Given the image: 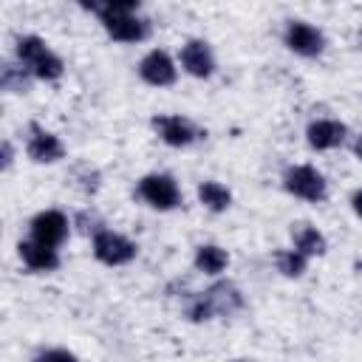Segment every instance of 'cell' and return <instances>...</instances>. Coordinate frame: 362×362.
Here are the masks:
<instances>
[{
    "label": "cell",
    "instance_id": "1",
    "mask_svg": "<svg viewBox=\"0 0 362 362\" xmlns=\"http://www.w3.org/2000/svg\"><path fill=\"white\" fill-rule=\"evenodd\" d=\"M85 8L96 11L105 31L119 42H141L150 34V23L144 17H136L139 3H85Z\"/></svg>",
    "mask_w": 362,
    "mask_h": 362
},
{
    "label": "cell",
    "instance_id": "2",
    "mask_svg": "<svg viewBox=\"0 0 362 362\" xmlns=\"http://www.w3.org/2000/svg\"><path fill=\"white\" fill-rule=\"evenodd\" d=\"M17 59L37 79H57V76H62V59L34 34H25V37L17 40Z\"/></svg>",
    "mask_w": 362,
    "mask_h": 362
},
{
    "label": "cell",
    "instance_id": "3",
    "mask_svg": "<svg viewBox=\"0 0 362 362\" xmlns=\"http://www.w3.org/2000/svg\"><path fill=\"white\" fill-rule=\"evenodd\" d=\"M283 187L303 198V201H311V204H320L325 195H328V184L322 178V173L311 164H297V167H288L286 175H283Z\"/></svg>",
    "mask_w": 362,
    "mask_h": 362
},
{
    "label": "cell",
    "instance_id": "4",
    "mask_svg": "<svg viewBox=\"0 0 362 362\" xmlns=\"http://www.w3.org/2000/svg\"><path fill=\"white\" fill-rule=\"evenodd\" d=\"M139 195L153 206V209H175L181 204V189L178 184L173 181V175L167 173H150L139 181Z\"/></svg>",
    "mask_w": 362,
    "mask_h": 362
},
{
    "label": "cell",
    "instance_id": "5",
    "mask_svg": "<svg viewBox=\"0 0 362 362\" xmlns=\"http://www.w3.org/2000/svg\"><path fill=\"white\" fill-rule=\"evenodd\" d=\"M93 255H96V260H102L107 266H124L136 257V243L119 232L102 229L99 235H93Z\"/></svg>",
    "mask_w": 362,
    "mask_h": 362
},
{
    "label": "cell",
    "instance_id": "6",
    "mask_svg": "<svg viewBox=\"0 0 362 362\" xmlns=\"http://www.w3.org/2000/svg\"><path fill=\"white\" fill-rule=\"evenodd\" d=\"M286 45L300 54V57H317L322 54L325 48V37L320 28H314L311 23H303V20H291L286 25Z\"/></svg>",
    "mask_w": 362,
    "mask_h": 362
},
{
    "label": "cell",
    "instance_id": "7",
    "mask_svg": "<svg viewBox=\"0 0 362 362\" xmlns=\"http://www.w3.org/2000/svg\"><path fill=\"white\" fill-rule=\"evenodd\" d=\"M68 238V218L59 209H45L31 221V240L57 249Z\"/></svg>",
    "mask_w": 362,
    "mask_h": 362
},
{
    "label": "cell",
    "instance_id": "8",
    "mask_svg": "<svg viewBox=\"0 0 362 362\" xmlns=\"http://www.w3.org/2000/svg\"><path fill=\"white\" fill-rule=\"evenodd\" d=\"M153 130L170 147H187V144H192L198 139V127L184 116H156L153 119Z\"/></svg>",
    "mask_w": 362,
    "mask_h": 362
},
{
    "label": "cell",
    "instance_id": "9",
    "mask_svg": "<svg viewBox=\"0 0 362 362\" xmlns=\"http://www.w3.org/2000/svg\"><path fill=\"white\" fill-rule=\"evenodd\" d=\"M139 74L147 85H156V88H164V85H173L178 71H175V62L170 59L167 51L156 48L150 54H144V59L139 62Z\"/></svg>",
    "mask_w": 362,
    "mask_h": 362
},
{
    "label": "cell",
    "instance_id": "10",
    "mask_svg": "<svg viewBox=\"0 0 362 362\" xmlns=\"http://www.w3.org/2000/svg\"><path fill=\"white\" fill-rule=\"evenodd\" d=\"M181 65L189 76H198V79H206L212 76L215 71V57H212V48L206 40H189L184 48H181Z\"/></svg>",
    "mask_w": 362,
    "mask_h": 362
},
{
    "label": "cell",
    "instance_id": "11",
    "mask_svg": "<svg viewBox=\"0 0 362 362\" xmlns=\"http://www.w3.org/2000/svg\"><path fill=\"white\" fill-rule=\"evenodd\" d=\"M345 136H348V127L337 119H317L305 130V139L314 150H334L345 141Z\"/></svg>",
    "mask_w": 362,
    "mask_h": 362
},
{
    "label": "cell",
    "instance_id": "12",
    "mask_svg": "<svg viewBox=\"0 0 362 362\" xmlns=\"http://www.w3.org/2000/svg\"><path fill=\"white\" fill-rule=\"evenodd\" d=\"M31 130H34V136H31L28 144H25V153H28L31 161H37V164H51V161H59V158L65 156V147H62V141H59L54 133L40 130L37 124H34Z\"/></svg>",
    "mask_w": 362,
    "mask_h": 362
},
{
    "label": "cell",
    "instance_id": "13",
    "mask_svg": "<svg viewBox=\"0 0 362 362\" xmlns=\"http://www.w3.org/2000/svg\"><path fill=\"white\" fill-rule=\"evenodd\" d=\"M23 263L31 269V272H54L59 266V255L57 249L45 246V243H37V240H20L17 246Z\"/></svg>",
    "mask_w": 362,
    "mask_h": 362
},
{
    "label": "cell",
    "instance_id": "14",
    "mask_svg": "<svg viewBox=\"0 0 362 362\" xmlns=\"http://www.w3.org/2000/svg\"><path fill=\"white\" fill-rule=\"evenodd\" d=\"M204 297H206V303H209L212 314H235V311L243 305V297H240L238 286H235V283H229V280L209 286V288L204 291Z\"/></svg>",
    "mask_w": 362,
    "mask_h": 362
},
{
    "label": "cell",
    "instance_id": "15",
    "mask_svg": "<svg viewBox=\"0 0 362 362\" xmlns=\"http://www.w3.org/2000/svg\"><path fill=\"white\" fill-rule=\"evenodd\" d=\"M198 198L212 212H223L232 204V192L223 184H218V181H201L198 184Z\"/></svg>",
    "mask_w": 362,
    "mask_h": 362
},
{
    "label": "cell",
    "instance_id": "16",
    "mask_svg": "<svg viewBox=\"0 0 362 362\" xmlns=\"http://www.w3.org/2000/svg\"><path fill=\"white\" fill-rule=\"evenodd\" d=\"M226 263H229V255L215 243H204L195 252V266L201 272H206V274H221L226 269Z\"/></svg>",
    "mask_w": 362,
    "mask_h": 362
},
{
    "label": "cell",
    "instance_id": "17",
    "mask_svg": "<svg viewBox=\"0 0 362 362\" xmlns=\"http://www.w3.org/2000/svg\"><path fill=\"white\" fill-rule=\"evenodd\" d=\"M0 85L3 90H11V93H25L31 88V71L25 65H14V62H3V71H0Z\"/></svg>",
    "mask_w": 362,
    "mask_h": 362
},
{
    "label": "cell",
    "instance_id": "18",
    "mask_svg": "<svg viewBox=\"0 0 362 362\" xmlns=\"http://www.w3.org/2000/svg\"><path fill=\"white\" fill-rule=\"evenodd\" d=\"M294 246H297V252L300 255H322L325 252V238H322V232H317L314 226H308V223H300L297 229H294Z\"/></svg>",
    "mask_w": 362,
    "mask_h": 362
},
{
    "label": "cell",
    "instance_id": "19",
    "mask_svg": "<svg viewBox=\"0 0 362 362\" xmlns=\"http://www.w3.org/2000/svg\"><path fill=\"white\" fill-rule=\"evenodd\" d=\"M277 269L286 277H300L305 272V255H300L297 249H280L277 252Z\"/></svg>",
    "mask_w": 362,
    "mask_h": 362
},
{
    "label": "cell",
    "instance_id": "20",
    "mask_svg": "<svg viewBox=\"0 0 362 362\" xmlns=\"http://www.w3.org/2000/svg\"><path fill=\"white\" fill-rule=\"evenodd\" d=\"M76 223H79V232H85V235H99L102 232V221L93 215V212H79L76 215Z\"/></svg>",
    "mask_w": 362,
    "mask_h": 362
},
{
    "label": "cell",
    "instance_id": "21",
    "mask_svg": "<svg viewBox=\"0 0 362 362\" xmlns=\"http://www.w3.org/2000/svg\"><path fill=\"white\" fill-rule=\"evenodd\" d=\"M37 362H76V356L71 351H65V348H51L45 354H40Z\"/></svg>",
    "mask_w": 362,
    "mask_h": 362
},
{
    "label": "cell",
    "instance_id": "22",
    "mask_svg": "<svg viewBox=\"0 0 362 362\" xmlns=\"http://www.w3.org/2000/svg\"><path fill=\"white\" fill-rule=\"evenodd\" d=\"M8 167H11V144L3 141V170H8Z\"/></svg>",
    "mask_w": 362,
    "mask_h": 362
},
{
    "label": "cell",
    "instance_id": "23",
    "mask_svg": "<svg viewBox=\"0 0 362 362\" xmlns=\"http://www.w3.org/2000/svg\"><path fill=\"white\" fill-rule=\"evenodd\" d=\"M351 204H354V212L362 218V189H359V192H354V201H351Z\"/></svg>",
    "mask_w": 362,
    "mask_h": 362
},
{
    "label": "cell",
    "instance_id": "24",
    "mask_svg": "<svg viewBox=\"0 0 362 362\" xmlns=\"http://www.w3.org/2000/svg\"><path fill=\"white\" fill-rule=\"evenodd\" d=\"M354 153H356V156H359V158H362V136H359V139H356V144H354Z\"/></svg>",
    "mask_w": 362,
    "mask_h": 362
},
{
    "label": "cell",
    "instance_id": "25",
    "mask_svg": "<svg viewBox=\"0 0 362 362\" xmlns=\"http://www.w3.org/2000/svg\"><path fill=\"white\" fill-rule=\"evenodd\" d=\"M235 362H249V359H235Z\"/></svg>",
    "mask_w": 362,
    "mask_h": 362
},
{
    "label": "cell",
    "instance_id": "26",
    "mask_svg": "<svg viewBox=\"0 0 362 362\" xmlns=\"http://www.w3.org/2000/svg\"><path fill=\"white\" fill-rule=\"evenodd\" d=\"M359 42H362V31H359Z\"/></svg>",
    "mask_w": 362,
    "mask_h": 362
}]
</instances>
